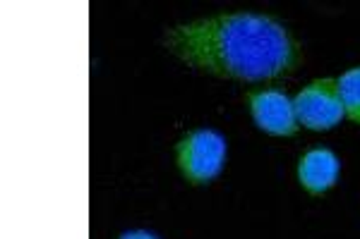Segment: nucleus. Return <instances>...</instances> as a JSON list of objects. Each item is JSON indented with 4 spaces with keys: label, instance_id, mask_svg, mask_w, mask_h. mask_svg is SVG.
Listing matches in <instances>:
<instances>
[{
    "label": "nucleus",
    "instance_id": "nucleus-1",
    "mask_svg": "<svg viewBox=\"0 0 360 239\" xmlns=\"http://www.w3.org/2000/svg\"><path fill=\"white\" fill-rule=\"evenodd\" d=\"M168 53L214 77L262 81L291 74L300 60L298 43L281 22L266 15L233 13L168 29Z\"/></svg>",
    "mask_w": 360,
    "mask_h": 239
},
{
    "label": "nucleus",
    "instance_id": "nucleus-2",
    "mask_svg": "<svg viewBox=\"0 0 360 239\" xmlns=\"http://www.w3.org/2000/svg\"><path fill=\"white\" fill-rule=\"evenodd\" d=\"M178 168L190 182L202 184L212 182L224 168L226 161V139L224 134L214 130H197L180 139L178 149Z\"/></svg>",
    "mask_w": 360,
    "mask_h": 239
},
{
    "label": "nucleus",
    "instance_id": "nucleus-3",
    "mask_svg": "<svg viewBox=\"0 0 360 239\" xmlns=\"http://www.w3.org/2000/svg\"><path fill=\"white\" fill-rule=\"evenodd\" d=\"M295 120L307 130H332L344 118L336 79H317L295 96Z\"/></svg>",
    "mask_w": 360,
    "mask_h": 239
},
{
    "label": "nucleus",
    "instance_id": "nucleus-4",
    "mask_svg": "<svg viewBox=\"0 0 360 239\" xmlns=\"http://www.w3.org/2000/svg\"><path fill=\"white\" fill-rule=\"evenodd\" d=\"M250 110H252L255 125L259 130L274 134V137H288L298 130L293 101L281 91H257L250 96Z\"/></svg>",
    "mask_w": 360,
    "mask_h": 239
},
{
    "label": "nucleus",
    "instance_id": "nucleus-5",
    "mask_svg": "<svg viewBox=\"0 0 360 239\" xmlns=\"http://www.w3.org/2000/svg\"><path fill=\"white\" fill-rule=\"evenodd\" d=\"M339 177V158L329 149H315L307 151L300 158L298 165V179L310 194H322Z\"/></svg>",
    "mask_w": 360,
    "mask_h": 239
},
{
    "label": "nucleus",
    "instance_id": "nucleus-6",
    "mask_svg": "<svg viewBox=\"0 0 360 239\" xmlns=\"http://www.w3.org/2000/svg\"><path fill=\"white\" fill-rule=\"evenodd\" d=\"M336 84H339V98L341 106H344V113L353 122H360V67L344 72L336 79Z\"/></svg>",
    "mask_w": 360,
    "mask_h": 239
},
{
    "label": "nucleus",
    "instance_id": "nucleus-7",
    "mask_svg": "<svg viewBox=\"0 0 360 239\" xmlns=\"http://www.w3.org/2000/svg\"><path fill=\"white\" fill-rule=\"evenodd\" d=\"M120 239H159L156 235L147 230H132V232H125V235H120Z\"/></svg>",
    "mask_w": 360,
    "mask_h": 239
}]
</instances>
